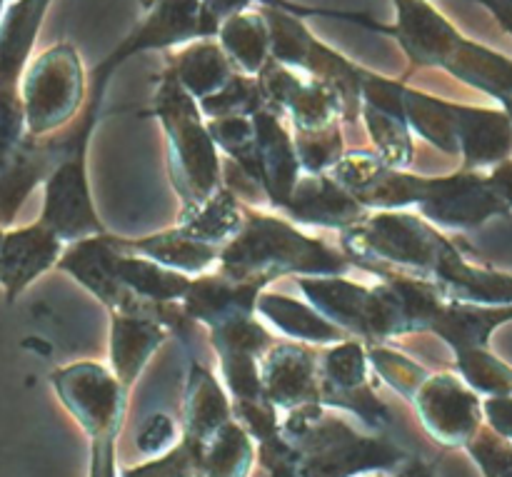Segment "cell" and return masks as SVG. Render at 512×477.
<instances>
[{"label":"cell","instance_id":"5","mask_svg":"<svg viewBox=\"0 0 512 477\" xmlns=\"http://www.w3.org/2000/svg\"><path fill=\"white\" fill-rule=\"evenodd\" d=\"M50 385L88 438V477H118L115 448L128 410V390L98 363L58 368L50 375Z\"/></svg>","mask_w":512,"mask_h":477},{"label":"cell","instance_id":"7","mask_svg":"<svg viewBox=\"0 0 512 477\" xmlns=\"http://www.w3.org/2000/svg\"><path fill=\"white\" fill-rule=\"evenodd\" d=\"M320 405L358 418L370 433H388L393 425L390 408L378 398L370 383V363L365 345L348 338L328 345L320 360Z\"/></svg>","mask_w":512,"mask_h":477},{"label":"cell","instance_id":"15","mask_svg":"<svg viewBox=\"0 0 512 477\" xmlns=\"http://www.w3.org/2000/svg\"><path fill=\"white\" fill-rule=\"evenodd\" d=\"M395 5L398 20L390 28L383 25V33L395 35L413 63L445 70L465 40L463 35L428 0H395Z\"/></svg>","mask_w":512,"mask_h":477},{"label":"cell","instance_id":"36","mask_svg":"<svg viewBox=\"0 0 512 477\" xmlns=\"http://www.w3.org/2000/svg\"><path fill=\"white\" fill-rule=\"evenodd\" d=\"M365 353H368L370 370L378 373L380 378H383L395 393L403 395L405 400H413V395L418 393V388L430 375L423 365L405 358L403 353H398V350L388 348V345L383 343H368Z\"/></svg>","mask_w":512,"mask_h":477},{"label":"cell","instance_id":"38","mask_svg":"<svg viewBox=\"0 0 512 477\" xmlns=\"http://www.w3.org/2000/svg\"><path fill=\"white\" fill-rule=\"evenodd\" d=\"M200 450L203 445L193 443L180 433L173 450L158 458H148L140 465L118 470V477H200Z\"/></svg>","mask_w":512,"mask_h":477},{"label":"cell","instance_id":"35","mask_svg":"<svg viewBox=\"0 0 512 477\" xmlns=\"http://www.w3.org/2000/svg\"><path fill=\"white\" fill-rule=\"evenodd\" d=\"M458 378L480 398H498L512 393V368L490 348H468L455 353Z\"/></svg>","mask_w":512,"mask_h":477},{"label":"cell","instance_id":"31","mask_svg":"<svg viewBox=\"0 0 512 477\" xmlns=\"http://www.w3.org/2000/svg\"><path fill=\"white\" fill-rule=\"evenodd\" d=\"M170 73L175 75V80L183 85V90L195 103L218 93L220 88H225L238 75L230 60L225 58L223 50H220V45L210 43V40H203V43L193 45L185 53L175 55Z\"/></svg>","mask_w":512,"mask_h":477},{"label":"cell","instance_id":"19","mask_svg":"<svg viewBox=\"0 0 512 477\" xmlns=\"http://www.w3.org/2000/svg\"><path fill=\"white\" fill-rule=\"evenodd\" d=\"M58 163V140H35L30 135L13 153L0 158V230L13 228L25 200Z\"/></svg>","mask_w":512,"mask_h":477},{"label":"cell","instance_id":"46","mask_svg":"<svg viewBox=\"0 0 512 477\" xmlns=\"http://www.w3.org/2000/svg\"><path fill=\"white\" fill-rule=\"evenodd\" d=\"M0 240H3V230H0Z\"/></svg>","mask_w":512,"mask_h":477},{"label":"cell","instance_id":"28","mask_svg":"<svg viewBox=\"0 0 512 477\" xmlns=\"http://www.w3.org/2000/svg\"><path fill=\"white\" fill-rule=\"evenodd\" d=\"M220 50L235 73L248 75V78H258L260 70L268 65L270 60V33L265 15L260 13H238L220 23L218 33Z\"/></svg>","mask_w":512,"mask_h":477},{"label":"cell","instance_id":"11","mask_svg":"<svg viewBox=\"0 0 512 477\" xmlns=\"http://www.w3.org/2000/svg\"><path fill=\"white\" fill-rule=\"evenodd\" d=\"M330 180L353 195L365 210H410L423 193V175L405 173L370 150L345 153L328 170Z\"/></svg>","mask_w":512,"mask_h":477},{"label":"cell","instance_id":"13","mask_svg":"<svg viewBox=\"0 0 512 477\" xmlns=\"http://www.w3.org/2000/svg\"><path fill=\"white\" fill-rule=\"evenodd\" d=\"M263 395L278 413L320 405V360L303 343H273L260 360Z\"/></svg>","mask_w":512,"mask_h":477},{"label":"cell","instance_id":"10","mask_svg":"<svg viewBox=\"0 0 512 477\" xmlns=\"http://www.w3.org/2000/svg\"><path fill=\"white\" fill-rule=\"evenodd\" d=\"M43 185L45 198L38 223H43L55 238L70 245L93 235H105L90 190L88 155L73 153L60 158Z\"/></svg>","mask_w":512,"mask_h":477},{"label":"cell","instance_id":"39","mask_svg":"<svg viewBox=\"0 0 512 477\" xmlns=\"http://www.w3.org/2000/svg\"><path fill=\"white\" fill-rule=\"evenodd\" d=\"M475 463L480 465L485 477H512V443L495 435L490 428H480V433L465 445Z\"/></svg>","mask_w":512,"mask_h":477},{"label":"cell","instance_id":"43","mask_svg":"<svg viewBox=\"0 0 512 477\" xmlns=\"http://www.w3.org/2000/svg\"><path fill=\"white\" fill-rule=\"evenodd\" d=\"M500 105H503V110L510 115V120H512V98L505 100V103H500Z\"/></svg>","mask_w":512,"mask_h":477},{"label":"cell","instance_id":"24","mask_svg":"<svg viewBox=\"0 0 512 477\" xmlns=\"http://www.w3.org/2000/svg\"><path fill=\"white\" fill-rule=\"evenodd\" d=\"M123 253L143 255V258L153 260V263L163 265V268L175 270V273L183 275H203L208 273L213 265H218L220 248L215 245L203 243V240H195L190 235H185L180 228L163 230V233L148 235V238L140 240H128V238H115Z\"/></svg>","mask_w":512,"mask_h":477},{"label":"cell","instance_id":"32","mask_svg":"<svg viewBox=\"0 0 512 477\" xmlns=\"http://www.w3.org/2000/svg\"><path fill=\"white\" fill-rule=\"evenodd\" d=\"M115 270H118L120 283L135 298L145 300V303H180L185 298V293H188L190 280H193L188 275L175 273V270H168L163 265L153 263V260L143 258V255L123 253L120 248Z\"/></svg>","mask_w":512,"mask_h":477},{"label":"cell","instance_id":"44","mask_svg":"<svg viewBox=\"0 0 512 477\" xmlns=\"http://www.w3.org/2000/svg\"><path fill=\"white\" fill-rule=\"evenodd\" d=\"M3 8H5V0H0V20H3Z\"/></svg>","mask_w":512,"mask_h":477},{"label":"cell","instance_id":"40","mask_svg":"<svg viewBox=\"0 0 512 477\" xmlns=\"http://www.w3.org/2000/svg\"><path fill=\"white\" fill-rule=\"evenodd\" d=\"M180 440V428L170 415L153 413L138 425L135 433V450L143 458H158L173 450Z\"/></svg>","mask_w":512,"mask_h":477},{"label":"cell","instance_id":"4","mask_svg":"<svg viewBox=\"0 0 512 477\" xmlns=\"http://www.w3.org/2000/svg\"><path fill=\"white\" fill-rule=\"evenodd\" d=\"M153 108L165 130L173 188L178 190L183 208H193L223 188L218 148L198 103L185 93L170 70L160 80Z\"/></svg>","mask_w":512,"mask_h":477},{"label":"cell","instance_id":"6","mask_svg":"<svg viewBox=\"0 0 512 477\" xmlns=\"http://www.w3.org/2000/svg\"><path fill=\"white\" fill-rule=\"evenodd\" d=\"M28 135L43 140L75 118L85 103V78L78 53L58 45L30 65L20 90Z\"/></svg>","mask_w":512,"mask_h":477},{"label":"cell","instance_id":"9","mask_svg":"<svg viewBox=\"0 0 512 477\" xmlns=\"http://www.w3.org/2000/svg\"><path fill=\"white\" fill-rule=\"evenodd\" d=\"M410 403L425 433L445 448H465L485 425L483 398L458 375L430 373Z\"/></svg>","mask_w":512,"mask_h":477},{"label":"cell","instance_id":"45","mask_svg":"<svg viewBox=\"0 0 512 477\" xmlns=\"http://www.w3.org/2000/svg\"><path fill=\"white\" fill-rule=\"evenodd\" d=\"M253 477H265V473H263V470H260V473H258V475H253Z\"/></svg>","mask_w":512,"mask_h":477},{"label":"cell","instance_id":"23","mask_svg":"<svg viewBox=\"0 0 512 477\" xmlns=\"http://www.w3.org/2000/svg\"><path fill=\"white\" fill-rule=\"evenodd\" d=\"M230 420H235L233 403L225 395L223 385L215 380L208 368H203L200 363H190L180 433L193 443L205 445Z\"/></svg>","mask_w":512,"mask_h":477},{"label":"cell","instance_id":"25","mask_svg":"<svg viewBox=\"0 0 512 477\" xmlns=\"http://www.w3.org/2000/svg\"><path fill=\"white\" fill-rule=\"evenodd\" d=\"M255 313L263 315L275 330L290 340L308 345H335L348 340L350 335L343 333L338 325L330 323L328 318L318 313L310 303H300V300L288 298L280 293H263L255 305Z\"/></svg>","mask_w":512,"mask_h":477},{"label":"cell","instance_id":"3","mask_svg":"<svg viewBox=\"0 0 512 477\" xmlns=\"http://www.w3.org/2000/svg\"><path fill=\"white\" fill-rule=\"evenodd\" d=\"M455 243L410 210H370L340 233V250L358 268H393L433 283Z\"/></svg>","mask_w":512,"mask_h":477},{"label":"cell","instance_id":"33","mask_svg":"<svg viewBox=\"0 0 512 477\" xmlns=\"http://www.w3.org/2000/svg\"><path fill=\"white\" fill-rule=\"evenodd\" d=\"M255 460L253 438L238 420H230L200 450V477H253Z\"/></svg>","mask_w":512,"mask_h":477},{"label":"cell","instance_id":"12","mask_svg":"<svg viewBox=\"0 0 512 477\" xmlns=\"http://www.w3.org/2000/svg\"><path fill=\"white\" fill-rule=\"evenodd\" d=\"M118 248L113 243V235H93V238L78 240V243L65 245L55 268L73 275L90 295L100 300L110 313H138L143 310L145 300L135 298L118 278Z\"/></svg>","mask_w":512,"mask_h":477},{"label":"cell","instance_id":"20","mask_svg":"<svg viewBox=\"0 0 512 477\" xmlns=\"http://www.w3.org/2000/svg\"><path fill=\"white\" fill-rule=\"evenodd\" d=\"M288 215L290 223L313 225V228H330L343 233L345 228L363 220L370 210H365L350 193H345L330 175H300L290 193L288 203L280 210Z\"/></svg>","mask_w":512,"mask_h":477},{"label":"cell","instance_id":"16","mask_svg":"<svg viewBox=\"0 0 512 477\" xmlns=\"http://www.w3.org/2000/svg\"><path fill=\"white\" fill-rule=\"evenodd\" d=\"M253 133H255V153H258L260 185H263L265 198L270 205L283 210L293 193L295 183L300 180V163L295 155L293 133L285 128L283 115L260 105L253 115Z\"/></svg>","mask_w":512,"mask_h":477},{"label":"cell","instance_id":"14","mask_svg":"<svg viewBox=\"0 0 512 477\" xmlns=\"http://www.w3.org/2000/svg\"><path fill=\"white\" fill-rule=\"evenodd\" d=\"M65 243L55 238L43 223L3 230L0 240V288L10 305L43 273L53 270L63 255Z\"/></svg>","mask_w":512,"mask_h":477},{"label":"cell","instance_id":"26","mask_svg":"<svg viewBox=\"0 0 512 477\" xmlns=\"http://www.w3.org/2000/svg\"><path fill=\"white\" fill-rule=\"evenodd\" d=\"M245 218H248V208L223 185L203 203L183 208L175 228H180L190 238L223 250L240 233Z\"/></svg>","mask_w":512,"mask_h":477},{"label":"cell","instance_id":"41","mask_svg":"<svg viewBox=\"0 0 512 477\" xmlns=\"http://www.w3.org/2000/svg\"><path fill=\"white\" fill-rule=\"evenodd\" d=\"M25 138L28 125L18 88H0V158L13 153Z\"/></svg>","mask_w":512,"mask_h":477},{"label":"cell","instance_id":"34","mask_svg":"<svg viewBox=\"0 0 512 477\" xmlns=\"http://www.w3.org/2000/svg\"><path fill=\"white\" fill-rule=\"evenodd\" d=\"M360 120L365 123V130H368L370 140H373L375 155H380L385 163L398 170H405L413 163V133H410L405 118L363 103L360 105Z\"/></svg>","mask_w":512,"mask_h":477},{"label":"cell","instance_id":"30","mask_svg":"<svg viewBox=\"0 0 512 477\" xmlns=\"http://www.w3.org/2000/svg\"><path fill=\"white\" fill-rule=\"evenodd\" d=\"M445 70L500 103L512 98V60L485 45L465 38Z\"/></svg>","mask_w":512,"mask_h":477},{"label":"cell","instance_id":"18","mask_svg":"<svg viewBox=\"0 0 512 477\" xmlns=\"http://www.w3.org/2000/svg\"><path fill=\"white\" fill-rule=\"evenodd\" d=\"M158 305L148 303L138 313H110V373L128 393L168 338L158 320Z\"/></svg>","mask_w":512,"mask_h":477},{"label":"cell","instance_id":"8","mask_svg":"<svg viewBox=\"0 0 512 477\" xmlns=\"http://www.w3.org/2000/svg\"><path fill=\"white\" fill-rule=\"evenodd\" d=\"M415 210L438 230H475L512 213L495 195L488 175L465 168L443 178H425Z\"/></svg>","mask_w":512,"mask_h":477},{"label":"cell","instance_id":"21","mask_svg":"<svg viewBox=\"0 0 512 477\" xmlns=\"http://www.w3.org/2000/svg\"><path fill=\"white\" fill-rule=\"evenodd\" d=\"M458 155L465 170L488 173L512 158V120L505 110L460 105Z\"/></svg>","mask_w":512,"mask_h":477},{"label":"cell","instance_id":"2","mask_svg":"<svg viewBox=\"0 0 512 477\" xmlns=\"http://www.w3.org/2000/svg\"><path fill=\"white\" fill-rule=\"evenodd\" d=\"M353 263L343 250L310 238L288 218L248 210L240 233L220 250L218 273L268 288L278 278H333L348 275Z\"/></svg>","mask_w":512,"mask_h":477},{"label":"cell","instance_id":"29","mask_svg":"<svg viewBox=\"0 0 512 477\" xmlns=\"http://www.w3.org/2000/svg\"><path fill=\"white\" fill-rule=\"evenodd\" d=\"M458 103L433 98L403 85V113L410 133L448 155H458Z\"/></svg>","mask_w":512,"mask_h":477},{"label":"cell","instance_id":"17","mask_svg":"<svg viewBox=\"0 0 512 477\" xmlns=\"http://www.w3.org/2000/svg\"><path fill=\"white\" fill-rule=\"evenodd\" d=\"M265 293V285L233 280L223 273H203L190 280L180 308L193 323L208 325L210 330L233 320L255 318V305Z\"/></svg>","mask_w":512,"mask_h":477},{"label":"cell","instance_id":"42","mask_svg":"<svg viewBox=\"0 0 512 477\" xmlns=\"http://www.w3.org/2000/svg\"><path fill=\"white\" fill-rule=\"evenodd\" d=\"M485 175H488L495 195H498V198L512 210V158L505 160V163L495 165V168H490Z\"/></svg>","mask_w":512,"mask_h":477},{"label":"cell","instance_id":"1","mask_svg":"<svg viewBox=\"0 0 512 477\" xmlns=\"http://www.w3.org/2000/svg\"><path fill=\"white\" fill-rule=\"evenodd\" d=\"M278 428L300 477L393 475L413 458L388 433H370L325 405L280 413Z\"/></svg>","mask_w":512,"mask_h":477},{"label":"cell","instance_id":"27","mask_svg":"<svg viewBox=\"0 0 512 477\" xmlns=\"http://www.w3.org/2000/svg\"><path fill=\"white\" fill-rule=\"evenodd\" d=\"M508 323H512V303L498 308L448 303L433 333L443 338L453 353H458L468 348H488L495 330Z\"/></svg>","mask_w":512,"mask_h":477},{"label":"cell","instance_id":"22","mask_svg":"<svg viewBox=\"0 0 512 477\" xmlns=\"http://www.w3.org/2000/svg\"><path fill=\"white\" fill-rule=\"evenodd\" d=\"M308 303L323 318L338 325L350 338L368 340V313L373 288L348 280L345 275L333 278H295Z\"/></svg>","mask_w":512,"mask_h":477},{"label":"cell","instance_id":"37","mask_svg":"<svg viewBox=\"0 0 512 477\" xmlns=\"http://www.w3.org/2000/svg\"><path fill=\"white\" fill-rule=\"evenodd\" d=\"M293 143L303 175H325L345 155L340 123L313 133H293Z\"/></svg>","mask_w":512,"mask_h":477}]
</instances>
